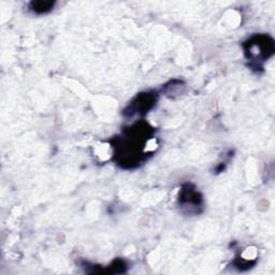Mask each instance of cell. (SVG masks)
<instances>
[{
	"mask_svg": "<svg viewBox=\"0 0 275 275\" xmlns=\"http://www.w3.org/2000/svg\"><path fill=\"white\" fill-rule=\"evenodd\" d=\"M273 51V40L269 35H256L245 43L246 56L254 62H264L272 56Z\"/></svg>",
	"mask_w": 275,
	"mask_h": 275,
	"instance_id": "1",
	"label": "cell"
},
{
	"mask_svg": "<svg viewBox=\"0 0 275 275\" xmlns=\"http://www.w3.org/2000/svg\"><path fill=\"white\" fill-rule=\"evenodd\" d=\"M153 102H154V96L150 94L139 96L137 100L130 105L129 115H131L133 113H143L144 111H148L153 104Z\"/></svg>",
	"mask_w": 275,
	"mask_h": 275,
	"instance_id": "2",
	"label": "cell"
},
{
	"mask_svg": "<svg viewBox=\"0 0 275 275\" xmlns=\"http://www.w3.org/2000/svg\"><path fill=\"white\" fill-rule=\"evenodd\" d=\"M54 3H50V2H38V3H32V10L34 12H37V13H45V12L50 11L53 8Z\"/></svg>",
	"mask_w": 275,
	"mask_h": 275,
	"instance_id": "3",
	"label": "cell"
}]
</instances>
